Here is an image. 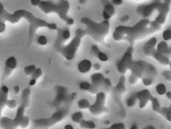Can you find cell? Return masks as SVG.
<instances>
[{"label": "cell", "instance_id": "cell-1", "mask_svg": "<svg viewBox=\"0 0 171 129\" xmlns=\"http://www.w3.org/2000/svg\"><path fill=\"white\" fill-rule=\"evenodd\" d=\"M58 36L55 42L54 48L68 60H72L75 55L77 49L80 46L81 39L86 35L85 30L78 28L75 30V35L69 44L64 46V40L61 36V28H57Z\"/></svg>", "mask_w": 171, "mask_h": 129}, {"label": "cell", "instance_id": "cell-2", "mask_svg": "<svg viewBox=\"0 0 171 129\" xmlns=\"http://www.w3.org/2000/svg\"><path fill=\"white\" fill-rule=\"evenodd\" d=\"M38 6L45 13H55L58 15L60 18L66 22L68 25H71L74 24L73 19L67 15L70 8L68 1H61L57 3H54L50 1H40Z\"/></svg>", "mask_w": 171, "mask_h": 129}, {"label": "cell", "instance_id": "cell-3", "mask_svg": "<svg viewBox=\"0 0 171 129\" xmlns=\"http://www.w3.org/2000/svg\"><path fill=\"white\" fill-rule=\"evenodd\" d=\"M73 101L67 103L64 107L58 110L49 117L35 119L33 121L34 127L39 129H48L61 122L68 115Z\"/></svg>", "mask_w": 171, "mask_h": 129}, {"label": "cell", "instance_id": "cell-4", "mask_svg": "<svg viewBox=\"0 0 171 129\" xmlns=\"http://www.w3.org/2000/svg\"><path fill=\"white\" fill-rule=\"evenodd\" d=\"M81 22L86 26V35H90L98 42H101L109 32V24L107 20L98 23L89 18L82 17Z\"/></svg>", "mask_w": 171, "mask_h": 129}, {"label": "cell", "instance_id": "cell-5", "mask_svg": "<svg viewBox=\"0 0 171 129\" xmlns=\"http://www.w3.org/2000/svg\"><path fill=\"white\" fill-rule=\"evenodd\" d=\"M77 94L73 93L69 94L68 90L66 87L58 85L55 88V94L52 101H50L49 106L54 109H58L64 104L71 101H74Z\"/></svg>", "mask_w": 171, "mask_h": 129}, {"label": "cell", "instance_id": "cell-6", "mask_svg": "<svg viewBox=\"0 0 171 129\" xmlns=\"http://www.w3.org/2000/svg\"><path fill=\"white\" fill-rule=\"evenodd\" d=\"M149 22L148 20H143L132 27L119 26L116 28L115 31L113 34V37L114 40L117 41L123 38L125 35L131 36L138 34L144 30Z\"/></svg>", "mask_w": 171, "mask_h": 129}, {"label": "cell", "instance_id": "cell-7", "mask_svg": "<svg viewBox=\"0 0 171 129\" xmlns=\"http://www.w3.org/2000/svg\"><path fill=\"white\" fill-rule=\"evenodd\" d=\"M148 64V63L143 61L131 62L129 67L132 71L129 79V82L130 84H135L139 78H143L146 72Z\"/></svg>", "mask_w": 171, "mask_h": 129}, {"label": "cell", "instance_id": "cell-8", "mask_svg": "<svg viewBox=\"0 0 171 129\" xmlns=\"http://www.w3.org/2000/svg\"><path fill=\"white\" fill-rule=\"evenodd\" d=\"M106 94L104 91H100L96 94V101L91 105L89 109L90 113L94 116H100L105 112L107 109L105 106Z\"/></svg>", "mask_w": 171, "mask_h": 129}, {"label": "cell", "instance_id": "cell-9", "mask_svg": "<svg viewBox=\"0 0 171 129\" xmlns=\"http://www.w3.org/2000/svg\"><path fill=\"white\" fill-rule=\"evenodd\" d=\"M26 109V108L20 105L17 109L15 117L12 119L14 125L17 128L20 127L22 128H26L30 125V118L25 115Z\"/></svg>", "mask_w": 171, "mask_h": 129}, {"label": "cell", "instance_id": "cell-10", "mask_svg": "<svg viewBox=\"0 0 171 129\" xmlns=\"http://www.w3.org/2000/svg\"><path fill=\"white\" fill-rule=\"evenodd\" d=\"M17 66V61L15 57H11L7 59L5 64L4 69L1 77L2 81H4L12 73Z\"/></svg>", "mask_w": 171, "mask_h": 129}, {"label": "cell", "instance_id": "cell-11", "mask_svg": "<svg viewBox=\"0 0 171 129\" xmlns=\"http://www.w3.org/2000/svg\"><path fill=\"white\" fill-rule=\"evenodd\" d=\"M132 53L126 52L117 64V69L120 73H125L132 62Z\"/></svg>", "mask_w": 171, "mask_h": 129}, {"label": "cell", "instance_id": "cell-12", "mask_svg": "<svg viewBox=\"0 0 171 129\" xmlns=\"http://www.w3.org/2000/svg\"><path fill=\"white\" fill-rule=\"evenodd\" d=\"M137 99L139 101V107L143 109L146 106L149 101L151 100L152 97L151 93L149 90L144 89L136 93Z\"/></svg>", "mask_w": 171, "mask_h": 129}, {"label": "cell", "instance_id": "cell-13", "mask_svg": "<svg viewBox=\"0 0 171 129\" xmlns=\"http://www.w3.org/2000/svg\"><path fill=\"white\" fill-rule=\"evenodd\" d=\"M105 79L101 73L93 74L91 76V85L100 91L101 89H104Z\"/></svg>", "mask_w": 171, "mask_h": 129}, {"label": "cell", "instance_id": "cell-14", "mask_svg": "<svg viewBox=\"0 0 171 129\" xmlns=\"http://www.w3.org/2000/svg\"><path fill=\"white\" fill-rule=\"evenodd\" d=\"M9 88L5 85H2L0 88V118L1 117L2 112L6 106V102L9 96Z\"/></svg>", "mask_w": 171, "mask_h": 129}, {"label": "cell", "instance_id": "cell-15", "mask_svg": "<svg viewBox=\"0 0 171 129\" xmlns=\"http://www.w3.org/2000/svg\"><path fill=\"white\" fill-rule=\"evenodd\" d=\"M161 4L159 2H156L149 5L140 6L138 8L137 10L144 17H148L151 13L153 10L159 7Z\"/></svg>", "mask_w": 171, "mask_h": 129}, {"label": "cell", "instance_id": "cell-16", "mask_svg": "<svg viewBox=\"0 0 171 129\" xmlns=\"http://www.w3.org/2000/svg\"><path fill=\"white\" fill-rule=\"evenodd\" d=\"M160 10V14L156 19V22L160 24L164 23L165 20L166 15L169 11V6L168 2L161 4L158 7Z\"/></svg>", "mask_w": 171, "mask_h": 129}, {"label": "cell", "instance_id": "cell-17", "mask_svg": "<svg viewBox=\"0 0 171 129\" xmlns=\"http://www.w3.org/2000/svg\"><path fill=\"white\" fill-rule=\"evenodd\" d=\"M31 91L30 88L26 87L22 90L21 95L20 105L26 108L28 107L30 104Z\"/></svg>", "mask_w": 171, "mask_h": 129}, {"label": "cell", "instance_id": "cell-18", "mask_svg": "<svg viewBox=\"0 0 171 129\" xmlns=\"http://www.w3.org/2000/svg\"><path fill=\"white\" fill-rule=\"evenodd\" d=\"M0 128L1 129H17L13 119L7 117L0 118Z\"/></svg>", "mask_w": 171, "mask_h": 129}, {"label": "cell", "instance_id": "cell-19", "mask_svg": "<svg viewBox=\"0 0 171 129\" xmlns=\"http://www.w3.org/2000/svg\"><path fill=\"white\" fill-rule=\"evenodd\" d=\"M157 43V40L155 38H151L145 44L143 47V50L146 54L150 55L154 52V49Z\"/></svg>", "mask_w": 171, "mask_h": 129}, {"label": "cell", "instance_id": "cell-20", "mask_svg": "<svg viewBox=\"0 0 171 129\" xmlns=\"http://www.w3.org/2000/svg\"><path fill=\"white\" fill-rule=\"evenodd\" d=\"M92 67L91 61L85 59L81 61L78 64L79 71L82 73H86L89 71Z\"/></svg>", "mask_w": 171, "mask_h": 129}, {"label": "cell", "instance_id": "cell-21", "mask_svg": "<svg viewBox=\"0 0 171 129\" xmlns=\"http://www.w3.org/2000/svg\"><path fill=\"white\" fill-rule=\"evenodd\" d=\"M42 70L40 68H36L31 75V78L29 81V85L30 86L34 85L36 83L37 80L42 76Z\"/></svg>", "mask_w": 171, "mask_h": 129}, {"label": "cell", "instance_id": "cell-22", "mask_svg": "<svg viewBox=\"0 0 171 129\" xmlns=\"http://www.w3.org/2000/svg\"><path fill=\"white\" fill-rule=\"evenodd\" d=\"M158 113L163 116L169 122L171 121V107H160L157 111Z\"/></svg>", "mask_w": 171, "mask_h": 129}, {"label": "cell", "instance_id": "cell-23", "mask_svg": "<svg viewBox=\"0 0 171 129\" xmlns=\"http://www.w3.org/2000/svg\"><path fill=\"white\" fill-rule=\"evenodd\" d=\"M115 91L117 93L121 94L125 92V78L124 75L121 76L117 86L115 87Z\"/></svg>", "mask_w": 171, "mask_h": 129}, {"label": "cell", "instance_id": "cell-24", "mask_svg": "<svg viewBox=\"0 0 171 129\" xmlns=\"http://www.w3.org/2000/svg\"><path fill=\"white\" fill-rule=\"evenodd\" d=\"M115 12L113 6L110 5H107L103 11V17L106 20H109Z\"/></svg>", "mask_w": 171, "mask_h": 129}, {"label": "cell", "instance_id": "cell-25", "mask_svg": "<svg viewBox=\"0 0 171 129\" xmlns=\"http://www.w3.org/2000/svg\"><path fill=\"white\" fill-rule=\"evenodd\" d=\"M79 124L80 127L83 129H93L96 126L94 122L90 120H86L83 119Z\"/></svg>", "mask_w": 171, "mask_h": 129}, {"label": "cell", "instance_id": "cell-26", "mask_svg": "<svg viewBox=\"0 0 171 129\" xmlns=\"http://www.w3.org/2000/svg\"><path fill=\"white\" fill-rule=\"evenodd\" d=\"M155 59L161 64H167L169 63V60L167 57L160 53L159 52H154L153 53Z\"/></svg>", "mask_w": 171, "mask_h": 129}, {"label": "cell", "instance_id": "cell-27", "mask_svg": "<svg viewBox=\"0 0 171 129\" xmlns=\"http://www.w3.org/2000/svg\"><path fill=\"white\" fill-rule=\"evenodd\" d=\"M77 106L79 109L83 110L89 109L91 104L88 100L83 98L78 100L77 102Z\"/></svg>", "mask_w": 171, "mask_h": 129}, {"label": "cell", "instance_id": "cell-28", "mask_svg": "<svg viewBox=\"0 0 171 129\" xmlns=\"http://www.w3.org/2000/svg\"><path fill=\"white\" fill-rule=\"evenodd\" d=\"M71 119L73 122L79 123L83 119V114L80 111L74 112L72 114Z\"/></svg>", "mask_w": 171, "mask_h": 129}, {"label": "cell", "instance_id": "cell-29", "mask_svg": "<svg viewBox=\"0 0 171 129\" xmlns=\"http://www.w3.org/2000/svg\"><path fill=\"white\" fill-rule=\"evenodd\" d=\"M137 100L136 93H133L129 97L126 101L127 105L129 107H132L135 105Z\"/></svg>", "mask_w": 171, "mask_h": 129}, {"label": "cell", "instance_id": "cell-30", "mask_svg": "<svg viewBox=\"0 0 171 129\" xmlns=\"http://www.w3.org/2000/svg\"><path fill=\"white\" fill-rule=\"evenodd\" d=\"M157 50L161 53H166L168 52L169 50L168 48L167 44L165 42H161L158 45Z\"/></svg>", "mask_w": 171, "mask_h": 129}, {"label": "cell", "instance_id": "cell-31", "mask_svg": "<svg viewBox=\"0 0 171 129\" xmlns=\"http://www.w3.org/2000/svg\"><path fill=\"white\" fill-rule=\"evenodd\" d=\"M36 69V66L34 64L27 66L24 68V72H25L26 75L31 76Z\"/></svg>", "mask_w": 171, "mask_h": 129}, {"label": "cell", "instance_id": "cell-32", "mask_svg": "<svg viewBox=\"0 0 171 129\" xmlns=\"http://www.w3.org/2000/svg\"><path fill=\"white\" fill-rule=\"evenodd\" d=\"M152 103V109L153 110L157 112L158 110L161 107L160 105L159 101L156 98L152 97L151 99Z\"/></svg>", "mask_w": 171, "mask_h": 129}, {"label": "cell", "instance_id": "cell-33", "mask_svg": "<svg viewBox=\"0 0 171 129\" xmlns=\"http://www.w3.org/2000/svg\"><path fill=\"white\" fill-rule=\"evenodd\" d=\"M156 91L158 94L163 95L166 93V87L163 84H159L156 87Z\"/></svg>", "mask_w": 171, "mask_h": 129}, {"label": "cell", "instance_id": "cell-34", "mask_svg": "<svg viewBox=\"0 0 171 129\" xmlns=\"http://www.w3.org/2000/svg\"><path fill=\"white\" fill-rule=\"evenodd\" d=\"M17 101L14 99H8L6 102V106L10 109H14L17 107Z\"/></svg>", "mask_w": 171, "mask_h": 129}, {"label": "cell", "instance_id": "cell-35", "mask_svg": "<svg viewBox=\"0 0 171 129\" xmlns=\"http://www.w3.org/2000/svg\"><path fill=\"white\" fill-rule=\"evenodd\" d=\"M61 36L65 40H68L70 36V31L68 28L61 29Z\"/></svg>", "mask_w": 171, "mask_h": 129}, {"label": "cell", "instance_id": "cell-36", "mask_svg": "<svg viewBox=\"0 0 171 129\" xmlns=\"http://www.w3.org/2000/svg\"><path fill=\"white\" fill-rule=\"evenodd\" d=\"M103 129H125V125L122 123H117L113 124L109 128Z\"/></svg>", "mask_w": 171, "mask_h": 129}, {"label": "cell", "instance_id": "cell-37", "mask_svg": "<svg viewBox=\"0 0 171 129\" xmlns=\"http://www.w3.org/2000/svg\"><path fill=\"white\" fill-rule=\"evenodd\" d=\"M91 84L87 82H82L79 84L80 89L88 91L91 87Z\"/></svg>", "mask_w": 171, "mask_h": 129}, {"label": "cell", "instance_id": "cell-38", "mask_svg": "<svg viewBox=\"0 0 171 129\" xmlns=\"http://www.w3.org/2000/svg\"><path fill=\"white\" fill-rule=\"evenodd\" d=\"M38 43L40 44L45 45L47 43V40L46 36L41 35L40 37H38Z\"/></svg>", "mask_w": 171, "mask_h": 129}, {"label": "cell", "instance_id": "cell-39", "mask_svg": "<svg viewBox=\"0 0 171 129\" xmlns=\"http://www.w3.org/2000/svg\"><path fill=\"white\" fill-rule=\"evenodd\" d=\"M163 38L165 41L170 40L171 37V31L170 30H167L164 32Z\"/></svg>", "mask_w": 171, "mask_h": 129}, {"label": "cell", "instance_id": "cell-40", "mask_svg": "<svg viewBox=\"0 0 171 129\" xmlns=\"http://www.w3.org/2000/svg\"><path fill=\"white\" fill-rule=\"evenodd\" d=\"M97 57L99 58L100 60L103 62H105V61L108 60V58L106 54H104V53L102 52H100L98 54Z\"/></svg>", "mask_w": 171, "mask_h": 129}, {"label": "cell", "instance_id": "cell-41", "mask_svg": "<svg viewBox=\"0 0 171 129\" xmlns=\"http://www.w3.org/2000/svg\"><path fill=\"white\" fill-rule=\"evenodd\" d=\"M100 52V51L97 46L93 45L91 49V52L92 54L95 56H97L98 54Z\"/></svg>", "mask_w": 171, "mask_h": 129}, {"label": "cell", "instance_id": "cell-42", "mask_svg": "<svg viewBox=\"0 0 171 129\" xmlns=\"http://www.w3.org/2000/svg\"><path fill=\"white\" fill-rule=\"evenodd\" d=\"M162 75L164 78L168 81H171V72L169 71H164L162 72Z\"/></svg>", "mask_w": 171, "mask_h": 129}, {"label": "cell", "instance_id": "cell-43", "mask_svg": "<svg viewBox=\"0 0 171 129\" xmlns=\"http://www.w3.org/2000/svg\"><path fill=\"white\" fill-rule=\"evenodd\" d=\"M129 129H138L137 126L135 124H133L132 125ZM143 129H156L155 127L153 125H149L148 126L145 127V128Z\"/></svg>", "mask_w": 171, "mask_h": 129}, {"label": "cell", "instance_id": "cell-44", "mask_svg": "<svg viewBox=\"0 0 171 129\" xmlns=\"http://www.w3.org/2000/svg\"><path fill=\"white\" fill-rule=\"evenodd\" d=\"M20 91V86L18 85H15L13 87V91L14 94L17 95L18 94Z\"/></svg>", "mask_w": 171, "mask_h": 129}, {"label": "cell", "instance_id": "cell-45", "mask_svg": "<svg viewBox=\"0 0 171 129\" xmlns=\"http://www.w3.org/2000/svg\"><path fill=\"white\" fill-rule=\"evenodd\" d=\"M93 68L95 70H99L101 68V64L99 63H95L93 64Z\"/></svg>", "mask_w": 171, "mask_h": 129}, {"label": "cell", "instance_id": "cell-46", "mask_svg": "<svg viewBox=\"0 0 171 129\" xmlns=\"http://www.w3.org/2000/svg\"><path fill=\"white\" fill-rule=\"evenodd\" d=\"M129 19V16H125L120 19V20L122 23H125L128 21Z\"/></svg>", "mask_w": 171, "mask_h": 129}, {"label": "cell", "instance_id": "cell-47", "mask_svg": "<svg viewBox=\"0 0 171 129\" xmlns=\"http://www.w3.org/2000/svg\"><path fill=\"white\" fill-rule=\"evenodd\" d=\"M40 0H32L31 1V3L34 6H38L40 2Z\"/></svg>", "mask_w": 171, "mask_h": 129}, {"label": "cell", "instance_id": "cell-48", "mask_svg": "<svg viewBox=\"0 0 171 129\" xmlns=\"http://www.w3.org/2000/svg\"><path fill=\"white\" fill-rule=\"evenodd\" d=\"M64 129H74V127L72 125L70 124H67L64 127Z\"/></svg>", "mask_w": 171, "mask_h": 129}, {"label": "cell", "instance_id": "cell-49", "mask_svg": "<svg viewBox=\"0 0 171 129\" xmlns=\"http://www.w3.org/2000/svg\"><path fill=\"white\" fill-rule=\"evenodd\" d=\"M113 2L116 5H120L122 4V1L121 0H114L113 1Z\"/></svg>", "mask_w": 171, "mask_h": 129}, {"label": "cell", "instance_id": "cell-50", "mask_svg": "<svg viewBox=\"0 0 171 129\" xmlns=\"http://www.w3.org/2000/svg\"><path fill=\"white\" fill-rule=\"evenodd\" d=\"M166 96L169 99L171 100V93L170 91L166 93Z\"/></svg>", "mask_w": 171, "mask_h": 129}, {"label": "cell", "instance_id": "cell-51", "mask_svg": "<svg viewBox=\"0 0 171 129\" xmlns=\"http://www.w3.org/2000/svg\"><path fill=\"white\" fill-rule=\"evenodd\" d=\"M104 123L106 125H109V124H110V122L109 121V120H106L104 122Z\"/></svg>", "mask_w": 171, "mask_h": 129}, {"label": "cell", "instance_id": "cell-52", "mask_svg": "<svg viewBox=\"0 0 171 129\" xmlns=\"http://www.w3.org/2000/svg\"><path fill=\"white\" fill-rule=\"evenodd\" d=\"M109 72H110L109 71V70H106L105 71V73L107 74H109Z\"/></svg>", "mask_w": 171, "mask_h": 129}, {"label": "cell", "instance_id": "cell-53", "mask_svg": "<svg viewBox=\"0 0 171 129\" xmlns=\"http://www.w3.org/2000/svg\"><path fill=\"white\" fill-rule=\"evenodd\" d=\"M85 1H80V2L81 3H83V2H85Z\"/></svg>", "mask_w": 171, "mask_h": 129}]
</instances>
